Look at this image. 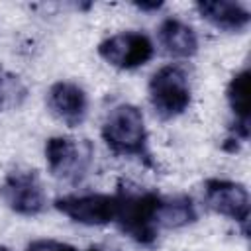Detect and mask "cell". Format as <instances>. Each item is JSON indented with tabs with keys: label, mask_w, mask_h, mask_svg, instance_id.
<instances>
[{
	"label": "cell",
	"mask_w": 251,
	"mask_h": 251,
	"mask_svg": "<svg viewBox=\"0 0 251 251\" xmlns=\"http://www.w3.org/2000/svg\"><path fill=\"white\" fill-rule=\"evenodd\" d=\"M116 198L118 212L114 222L120 224L122 231H126L137 243H153L159 229L161 196L147 190H122L116 194Z\"/></svg>",
	"instance_id": "cell-1"
},
{
	"label": "cell",
	"mask_w": 251,
	"mask_h": 251,
	"mask_svg": "<svg viewBox=\"0 0 251 251\" xmlns=\"http://www.w3.org/2000/svg\"><path fill=\"white\" fill-rule=\"evenodd\" d=\"M102 137L116 155L143 157L147 153V131L141 110L133 104L112 108L102 124Z\"/></svg>",
	"instance_id": "cell-2"
},
{
	"label": "cell",
	"mask_w": 251,
	"mask_h": 251,
	"mask_svg": "<svg viewBox=\"0 0 251 251\" xmlns=\"http://www.w3.org/2000/svg\"><path fill=\"white\" fill-rule=\"evenodd\" d=\"M149 100L161 118L169 120L180 116L190 106L186 73L178 65H167L155 71L149 80Z\"/></svg>",
	"instance_id": "cell-3"
},
{
	"label": "cell",
	"mask_w": 251,
	"mask_h": 251,
	"mask_svg": "<svg viewBox=\"0 0 251 251\" xmlns=\"http://www.w3.org/2000/svg\"><path fill=\"white\" fill-rule=\"evenodd\" d=\"M90 157H92V147L84 139L78 141L73 137L55 135L49 137L45 143L47 167L57 178H65V180L80 178L90 165Z\"/></svg>",
	"instance_id": "cell-4"
},
{
	"label": "cell",
	"mask_w": 251,
	"mask_h": 251,
	"mask_svg": "<svg viewBox=\"0 0 251 251\" xmlns=\"http://www.w3.org/2000/svg\"><path fill=\"white\" fill-rule=\"evenodd\" d=\"M0 198L20 216H35L47 204L43 184L35 171H12L0 184Z\"/></svg>",
	"instance_id": "cell-5"
},
{
	"label": "cell",
	"mask_w": 251,
	"mask_h": 251,
	"mask_svg": "<svg viewBox=\"0 0 251 251\" xmlns=\"http://www.w3.org/2000/svg\"><path fill=\"white\" fill-rule=\"evenodd\" d=\"M98 55L116 69L131 71L145 65L153 57V43L145 33L122 31L106 37L98 45Z\"/></svg>",
	"instance_id": "cell-6"
},
{
	"label": "cell",
	"mask_w": 251,
	"mask_h": 251,
	"mask_svg": "<svg viewBox=\"0 0 251 251\" xmlns=\"http://www.w3.org/2000/svg\"><path fill=\"white\" fill-rule=\"evenodd\" d=\"M55 208L82 226H106L116 220L118 198L110 194H69L55 200Z\"/></svg>",
	"instance_id": "cell-7"
},
{
	"label": "cell",
	"mask_w": 251,
	"mask_h": 251,
	"mask_svg": "<svg viewBox=\"0 0 251 251\" xmlns=\"http://www.w3.org/2000/svg\"><path fill=\"white\" fill-rule=\"evenodd\" d=\"M204 198L210 210L237 222L247 233L249 224V194L247 188L239 182L226 178H210L204 186Z\"/></svg>",
	"instance_id": "cell-8"
},
{
	"label": "cell",
	"mask_w": 251,
	"mask_h": 251,
	"mask_svg": "<svg viewBox=\"0 0 251 251\" xmlns=\"http://www.w3.org/2000/svg\"><path fill=\"white\" fill-rule=\"evenodd\" d=\"M47 106L63 124H67L69 127H76L86 118L88 98L78 84L59 80L47 92Z\"/></svg>",
	"instance_id": "cell-9"
},
{
	"label": "cell",
	"mask_w": 251,
	"mask_h": 251,
	"mask_svg": "<svg viewBox=\"0 0 251 251\" xmlns=\"http://www.w3.org/2000/svg\"><path fill=\"white\" fill-rule=\"evenodd\" d=\"M198 14L210 22L212 25L226 29V31H239L245 29L251 22L249 10L243 8L237 2H227V0H206L196 4Z\"/></svg>",
	"instance_id": "cell-10"
},
{
	"label": "cell",
	"mask_w": 251,
	"mask_h": 251,
	"mask_svg": "<svg viewBox=\"0 0 251 251\" xmlns=\"http://www.w3.org/2000/svg\"><path fill=\"white\" fill-rule=\"evenodd\" d=\"M159 41H161L163 49L173 57L186 59L198 51V37H196L194 29L176 18H167L161 24Z\"/></svg>",
	"instance_id": "cell-11"
},
{
	"label": "cell",
	"mask_w": 251,
	"mask_h": 251,
	"mask_svg": "<svg viewBox=\"0 0 251 251\" xmlns=\"http://www.w3.org/2000/svg\"><path fill=\"white\" fill-rule=\"evenodd\" d=\"M227 102L231 112L235 114L237 127L241 139H247L249 135V71H239L227 84Z\"/></svg>",
	"instance_id": "cell-12"
},
{
	"label": "cell",
	"mask_w": 251,
	"mask_h": 251,
	"mask_svg": "<svg viewBox=\"0 0 251 251\" xmlns=\"http://www.w3.org/2000/svg\"><path fill=\"white\" fill-rule=\"evenodd\" d=\"M194 220H196V210L190 198L186 196L161 198L159 227H180Z\"/></svg>",
	"instance_id": "cell-13"
},
{
	"label": "cell",
	"mask_w": 251,
	"mask_h": 251,
	"mask_svg": "<svg viewBox=\"0 0 251 251\" xmlns=\"http://www.w3.org/2000/svg\"><path fill=\"white\" fill-rule=\"evenodd\" d=\"M18 96H24V86L20 84L18 76L0 69V106L18 104Z\"/></svg>",
	"instance_id": "cell-14"
},
{
	"label": "cell",
	"mask_w": 251,
	"mask_h": 251,
	"mask_svg": "<svg viewBox=\"0 0 251 251\" xmlns=\"http://www.w3.org/2000/svg\"><path fill=\"white\" fill-rule=\"evenodd\" d=\"M25 251H78V249L71 243L57 239H35L25 247Z\"/></svg>",
	"instance_id": "cell-15"
},
{
	"label": "cell",
	"mask_w": 251,
	"mask_h": 251,
	"mask_svg": "<svg viewBox=\"0 0 251 251\" xmlns=\"http://www.w3.org/2000/svg\"><path fill=\"white\" fill-rule=\"evenodd\" d=\"M135 6H137L139 10H159L163 4H161V2H151V4H147V2H137Z\"/></svg>",
	"instance_id": "cell-16"
},
{
	"label": "cell",
	"mask_w": 251,
	"mask_h": 251,
	"mask_svg": "<svg viewBox=\"0 0 251 251\" xmlns=\"http://www.w3.org/2000/svg\"><path fill=\"white\" fill-rule=\"evenodd\" d=\"M0 251H10L8 247H4V245H0Z\"/></svg>",
	"instance_id": "cell-17"
}]
</instances>
